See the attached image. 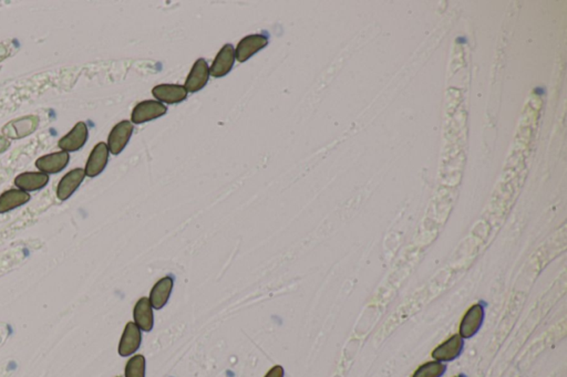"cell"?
Segmentation results:
<instances>
[{
	"instance_id": "10",
	"label": "cell",
	"mask_w": 567,
	"mask_h": 377,
	"mask_svg": "<svg viewBox=\"0 0 567 377\" xmlns=\"http://www.w3.org/2000/svg\"><path fill=\"white\" fill-rule=\"evenodd\" d=\"M109 161V148L106 143H98L92 150L88 161H87L86 176L88 177H97L102 173L104 168H107Z\"/></svg>"
},
{
	"instance_id": "13",
	"label": "cell",
	"mask_w": 567,
	"mask_h": 377,
	"mask_svg": "<svg viewBox=\"0 0 567 377\" xmlns=\"http://www.w3.org/2000/svg\"><path fill=\"white\" fill-rule=\"evenodd\" d=\"M69 161H70L69 154L60 150V152L39 157L36 161V168L41 170V173L47 174V175L58 174L68 166Z\"/></svg>"
},
{
	"instance_id": "23",
	"label": "cell",
	"mask_w": 567,
	"mask_h": 377,
	"mask_svg": "<svg viewBox=\"0 0 567 377\" xmlns=\"http://www.w3.org/2000/svg\"><path fill=\"white\" fill-rule=\"evenodd\" d=\"M9 56V50L5 45L3 43H0V62L3 61V60L6 59L7 57Z\"/></svg>"
},
{
	"instance_id": "18",
	"label": "cell",
	"mask_w": 567,
	"mask_h": 377,
	"mask_svg": "<svg viewBox=\"0 0 567 377\" xmlns=\"http://www.w3.org/2000/svg\"><path fill=\"white\" fill-rule=\"evenodd\" d=\"M30 201V195L21 190H9L0 195V214L21 207Z\"/></svg>"
},
{
	"instance_id": "20",
	"label": "cell",
	"mask_w": 567,
	"mask_h": 377,
	"mask_svg": "<svg viewBox=\"0 0 567 377\" xmlns=\"http://www.w3.org/2000/svg\"><path fill=\"white\" fill-rule=\"evenodd\" d=\"M445 369L447 366L441 362H427L420 366L412 377H441Z\"/></svg>"
},
{
	"instance_id": "24",
	"label": "cell",
	"mask_w": 567,
	"mask_h": 377,
	"mask_svg": "<svg viewBox=\"0 0 567 377\" xmlns=\"http://www.w3.org/2000/svg\"><path fill=\"white\" fill-rule=\"evenodd\" d=\"M456 377H463V376H461V375H458V376H456Z\"/></svg>"
},
{
	"instance_id": "7",
	"label": "cell",
	"mask_w": 567,
	"mask_h": 377,
	"mask_svg": "<svg viewBox=\"0 0 567 377\" xmlns=\"http://www.w3.org/2000/svg\"><path fill=\"white\" fill-rule=\"evenodd\" d=\"M210 74L211 73H210V68H208L206 60L203 58L197 59L184 84L186 91L191 92V93L201 91L208 84Z\"/></svg>"
},
{
	"instance_id": "6",
	"label": "cell",
	"mask_w": 567,
	"mask_h": 377,
	"mask_svg": "<svg viewBox=\"0 0 567 377\" xmlns=\"http://www.w3.org/2000/svg\"><path fill=\"white\" fill-rule=\"evenodd\" d=\"M89 137L88 126L85 122H78L67 135L61 137L58 146L63 152H77L85 146Z\"/></svg>"
},
{
	"instance_id": "19",
	"label": "cell",
	"mask_w": 567,
	"mask_h": 377,
	"mask_svg": "<svg viewBox=\"0 0 567 377\" xmlns=\"http://www.w3.org/2000/svg\"><path fill=\"white\" fill-rule=\"evenodd\" d=\"M146 358L141 354L133 355L126 362L124 376L126 377H146Z\"/></svg>"
},
{
	"instance_id": "5",
	"label": "cell",
	"mask_w": 567,
	"mask_h": 377,
	"mask_svg": "<svg viewBox=\"0 0 567 377\" xmlns=\"http://www.w3.org/2000/svg\"><path fill=\"white\" fill-rule=\"evenodd\" d=\"M267 45L268 39L264 34H249L247 37L243 38L237 45L235 58L238 62H245L254 54L267 47Z\"/></svg>"
},
{
	"instance_id": "17",
	"label": "cell",
	"mask_w": 567,
	"mask_h": 377,
	"mask_svg": "<svg viewBox=\"0 0 567 377\" xmlns=\"http://www.w3.org/2000/svg\"><path fill=\"white\" fill-rule=\"evenodd\" d=\"M49 183V175L41 172H26L14 179V185L18 190L29 192H37L46 187Z\"/></svg>"
},
{
	"instance_id": "12",
	"label": "cell",
	"mask_w": 567,
	"mask_h": 377,
	"mask_svg": "<svg viewBox=\"0 0 567 377\" xmlns=\"http://www.w3.org/2000/svg\"><path fill=\"white\" fill-rule=\"evenodd\" d=\"M152 94L159 102L168 104H177L188 99V91L181 84H159L152 89Z\"/></svg>"
},
{
	"instance_id": "9",
	"label": "cell",
	"mask_w": 567,
	"mask_h": 377,
	"mask_svg": "<svg viewBox=\"0 0 567 377\" xmlns=\"http://www.w3.org/2000/svg\"><path fill=\"white\" fill-rule=\"evenodd\" d=\"M86 177V172L82 168L70 170L60 179L57 186V197L60 201H67L80 187Z\"/></svg>"
},
{
	"instance_id": "1",
	"label": "cell",
	"mask_w": 567,
	"mask_h": 377,
	"mask_svg": "<svg viewBox=\"0 0 567 377\" xmlns=\"http://www.w3.org/2000/svg\"><path fill=\"white\" fill-rule=\"evenodd\" d=\"M39 122L41 119L37 115L19 117L7 123L1 130V133L7 139H21L34 133L37 130Z\"/></svg>"
},
{
	"instance_id": "25",
	"label": "cell",
	"mask_w": 567,
	"mask_h": 377,
	"mask_svg": "<svg viewBox=\"0 0 567 377\" xmlns=\"http://www.w3.org/2000/svg\"><path fill=\"white\" fill-rule=\"evenodd\" d=\"M117 377H120V376H117Z\"/></svg>"
},
{
	"instance_id": "2",
	"label": "cell",
	"mask_w": 567,
	"mask_h": 377,
	"mask_svg": "<svg viewBox=\"0 0 567 377\" xmlns=\"http://www.w3.org/2000/svg\"><path fill=\"white\" fill-rule=\"evenodd\" d=\"M168 108L163 103L154 100H146L142 102L137 103L134 106L131 114V121L134 124H142V123L150 122L153 119L166 115Z\"/></svg>"
},
{
	"instance_id": "21",
	"label": "cell",
	"mask_w": 567,
	"mask_h": 377,
	"mask_svg": "<svg viewBox=\"0 0 567 377\" xmlns=\"http://www.w3.org/2000/svg\"><path fill=\"white\" fill-rule=\"evenodd\" d=\"M284 375H285V371L282 369V366L275 365L267 372V374L264 377H284Z\"/></svg>"
},
{
	"instance_id": "8",
	"label": "cell",
	"mask_w": 567,
	"mask_h": 377,
	"mask_svg": "<svg viewBox=\"0 0 567 377\" xmlns=\"http://www.w3.org/2000/svg\"><path fill=\"white\" fill-rule=\"evenodd\" d=\"M485 319V310L481 304H476L467 310L460 324V336L470 339L478 333Z\"/></svg>"
},
{
	"instance_id": "22",
	"label": "cell",
	"mask_w": 567,
	"mask_h": 377,
	"mask_svg": "<svg viewBox=\"0 0 567 377\" xmlns=\"http://www.w3.org/2000/svg\"><path fill=\"white\" fill-rule=\"evenodd\" d=\"M10 148V141L6 137H0V154L5 153Z\"/></svg>"
},
{
	"instance_id": "15",
	"label": "cell",
	"mask_w": 567,
	"mask_h": 377,
	"mask_svg": "<svg viewBox=\"0 0 567 377\" xmlns=\"http://www.w3.org/2000/svg\"><path fill=\"white\" fill-rule=\"evenodd\" d=\"M463 345H465L463 339L459 334L454 335L432 352V358L436 362H451L459 358L463 350Z\"/></svg>"
},
{
	"instance_id": "16",
	"label": "cell",
	"mask_w": 567,
	"mask_h": 377,
	"mask_svg": "<svg viewBox=\"0 0 567 377\" xmlns=\"http://www.w3.org/2000/svg\"><path fill=\"white\" fill-rule=\"evenodd\" d=\"M134 323L143 332H151L154 325L153 308L148 298L142 297L137 300L133 309Z\"/></svg>"
},
{
	"instance_id": "14",
	"label": "cell",
	"mask_w": 567,
	"mask_h": 377,
	"mask_svg": "<svg viewBox=\"0 0 567 377\" xmlns=\"http://www.w3.org/2000/svg\"><path fill=\"white\" fill-rule=\"evenodd\" d=\"M173 286L174 280L170 275L163 277L157 281V284H154L148 295V301L153 309L161 310L166 306L168 299L171 297Z\"/></svg>"
},
{
	"instance_id": "3",
	"label": "cell",
	"mask_w": 567,
	"mask_h": 377,
	"mask_svg": "<svg viewBox=\"0 0 567 377\" xmlns=\"http://www.w3.org/2000/svg\"><path fill=\"white\" fill-rule=\"evenodd\" d=\"M133 130V124L130 121L124 119L118 123L109 134L108 144H107L109 152H111L113 155H119L131 139Z\"/></svg>"
},
{
	"instance_id": "11",
	"label": "cell",
	"mask_w": 567,
	"mask_h": 377,
	"mask_svg": "<svg viewBox=\"0 0 567 377\" xmlns=\"http://www.w3.org/2000/svg\"><path fill=\"white\" fill-rule=\"evenodd\" d=\"M235 49L232 45H225L217 54L216 58L214 59L210 68V73L214 78L225 77L233 69L235 63Z\"/></svg>"
},
{
	"instance_id": "4",
	"label": "cell",
	"mask_w": 567,
	"mask_h": 377,
	"mask_svg": "<svg viewBox=\"0 0 567 377\" xmlns=\"http://www.w3.org/2000/svg\"><path fill=\"white\" fill-rule=\"evenodd\" d=\"M141 342H142V333L134 322H128L118 347V353L122 358H128L133 355L137 350L140 349Z\"/></svg>"
}]
</instances>
